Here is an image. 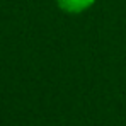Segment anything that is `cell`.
<instances>
[{
    "label": "cell",
    "mask_w": 126,
    "mask_h": 126,
    "mask_svg": "<svg viewBox=\"0 0 126 126\" xmlns=\"http://www.w3.org/2000/svg\"><path fill=\"white\" fill-rule=\"evenodd\" d=\"M95 0H56L58 7L68 14H80L87 10Z\"/></svg>",
    "instance_id": "obj_1"
}]
</instances>
